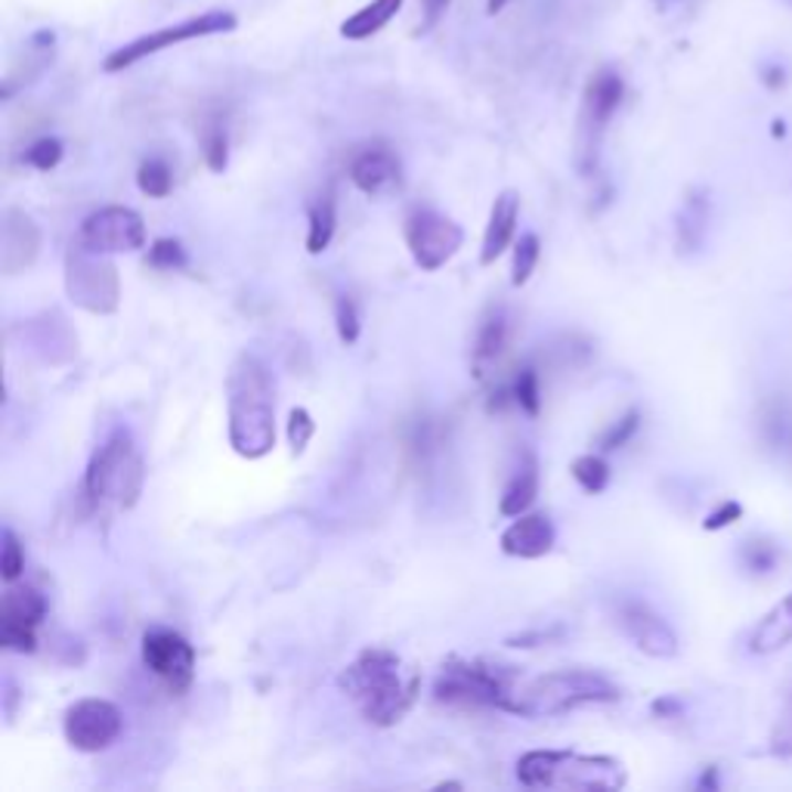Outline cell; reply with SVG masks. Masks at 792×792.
I'll return each mask as SVG.
<instances>
[{
    "label": "cell",
    "instance_id": "1",
    "mask_svg": "<svg viewBox=\"0 0 792 792\" xmlns=\"http://www.w3.org/2000/svg\"><path fill=\"white\" fill-rule=\"evenodd\" d=\"M341 694L374 728H393L403 721L421 694L419 668L405 666L400 653L388 647H366L338 675Z\"/></svg>",
    "mask_w": 792,
    "mask_h": 792
},
{
    "label": "cell",
    "instance_id": "2",
    "mask_svg": "<svg viewBox=\"0 0 792 792\" xmlns=\"http://www.w3.org/2000/svg\"><path fill=\"white\" fill-rule=\"evenodd\" d=\"M226 431L235 455L249 462L276 446V381L254 353H239L226 374Z\"/></svg>",
    "mask_w": 792,
    "mask_h": 792
},
{
    "label": "cell",
    "instance_id": "3",
    "mask_svg": "<svg viewBox=\"0 0 792 792\" xmlns=\"http://www.w3.org/2000/svg\"><path fill=\"white\" fill-rule=\"evenodd\" d=\"M146 465L142 455L127 431L115 434L94 452L91 465L84 471L81 496L87 511L106 517L112 511H130L142 496Z\"/></svg>",
    "mask_w": 792,
    "mask_h": 792
},
{
    "label": "cell",
    "instance_id": "4",
    "mask_svg": "<svg viewBox=\"0 0 792 792\" xmlns=\"http://www.w3.org/2000/svg\"><path fill=\"white\" fill-rule=\"evenodd\" d=\"M517 780L529 790H604L629 783V771L613 756H582L573 749H529L517 759Z\"/></svg>",
    "mask_w": 792,
    "mask_h": 792
},
{
    "label": "cell",
    "instance_id": "5",
    "mask_svg": "<svg viewBox=\"0 0 792 792\" xmlns=\"http://www.w3.org/2000/svg\"><path fill=\"white\" fill-rule=\"evenodd\" d=\"M620 684L594 668H558L545 672L529 684H520L514 694L508 712L520 718H555L582 709V706H604L620 703Z\"/></svg>",
    "mask_w": 792,
    "mask_h": 792
},
{
    "label": "cell",
    "instance_id": "6",
    "mask_svg": "<svg viewBox=\"0 0 792 792\" xmlns=\"http://www.w3.org/2000/svg\"><path fill=\"white\" fill-rule=\"evenodd\" d=\"M517 668L498 666L489 659L450 656L434 682L436 703L458 709H498L508 712L517 694Z\"/></svg>",
    "mask_w": 792,
    "mask_h": 792
},
{
    "label": "cell",
    "instance_id": "7",
    "mask_svg": "<svg viewBox=\"0 0 792 792\" xmlns=\"http://www.w3.org/2000/svg\"><path fill=\"white\" fill-rule=\"evenodd\" d=\"M65 292L81 310L112 316L122 307V276L112 254L75 242L65 254Z\"/></svg>",
    "mask_w": 792,
    "mask_h": 792
},
{
    "label": "cell",
    "instance_id": "8",
    "mask_svg": "<svg viewBox=\"0 0 792 792\" xmlns=\"http://www.w3.org/2000/svg\"><path fill=\"white\" fill-rule=\"evenodd\" d=\"M235 13L230 10H208V13H199V17H189L177 25H168V29H158V32L140 34L134 41H127L125 47L112 50L106 56L103 68L115 75V72H125L130 65L142 63L149 56H156L161 50L177 47V44H189V41H199V38H214V34H230L235 32Z\"/></svg>",
    "mask_w": 792,
    "mask_h": 792
},
{
    "label": "cell",
    "instance_id": "9",
    "mask_svg": "<svg viewBox=\"0 0 792 792\" xmlns=\"http://www.w3.org/2000/svg\"><path fill=\"white\" fill-rule=\"evenodd\" d=\"M622 99H625V81L613 68H604L589 81L585 96H582V115H579V168L582 173H591L594 168L601 137H604L606 125L613 122V115L620 112Z\"/></svg>",
    "mask_w": 792,
    "mask_h": 792
},
{
    "label": "cell",
    "instance_id": "10",
    "mask_svg": "<svg viewBox=\"0 0 792 792\" xmlns=\"http://www.w3.org/2000/svg\"><path fill=\"white\" fill-rule=\"evenodd\" d=\"M462 242H465V230L434 208H415L405 218V245H409L412 261L424 273L443 270L458 254Z\"/></svg>",
    "mask_w": 792,
    "mask_h": 792
},
{
    "label": "cell",
    "instance_id": "11",
    "mask_svg": "<svg viewBox=\"0 0 792 792\" xmlns=\"http://www.w3.org/2000/svg\"><path fill=\"white\" fill-rule=\"evenodd\" d=\"M63 730L72 749L94 756V752L109 749V746L122 737L125 715H122V709H118L112 699L84 697L65 709Z\"/></svg>",
    "mask_w": 792,
    "mask_h": 792
},
{
    "label": "cell",
    "instance_id": "12",
    "mask_svg": "<svg viewBox=\"0 0 792 792\" xmlns=\"http://www.w3.org/2000/svg\"><path fill=\"white\" fill-rule=\"evenodd\" d=\"M142 663L173 694H183L196 682V647L180 632L165 625H156L142 635Z\"/></svg>",
    "mask_w": 792,
    "mask_h": 792
},
{
    "label": "cell",
    "instance_id": "13",
    "mask_svg": "<svg viewBox=\"0 0 792 792\" xmlns=\"http://www.w3.org/2000/svg\"><path fill=\"white\" fill-rule=\"evenodd\" d=\"M78 242L103 254H127V251L146 249V223L125 204L99 208L81 223Z\"/></svg>",
    "mask_w": 792,
    "mask_h": 792
},
{
    "label": "cell",
    "instance_id": "14",
    "mask_svg": "<svg viewBox=\"0 0 792 792\" xmlns=\"http://www.w3.org/2000/svg\"><path fill=\"white\" fill-rule=\"evenodd\" d=\"M616 625L637 651L647 653L653 659H675L682 651L675 629L644 601H635V598L620 601L616 604Z\"/></svg>",
    "mask_w": 792,
    "mask_h": 792
},
{
    "label": "cell",
    "instance_id": "15",
    "mask_svg": "<svg viewBox=\"0 0 792 792\" xmlns=\"http://www.w3.org/2000/svg\"><path fill=\"white\" fill-rule=\"evenodd\" d=\"M350 180L359 192L381 199L403 187V165L400 156L384 146V142H372L366 149H359L357 156L350 158Z\"/></svg>",
    "mask_w": 792,
    "mask_h": 792
},
{
    "label": "cell",
    "instance_id": "16",
    "mask_svg": "<svg viewBox=\"0 0 792 792\" xmlns=\"http://www.w3.org/2000/svg\"><path fill=\"white\" fill-rule=\"evenodd\" d=\"M41 254V230L32 214L7 208L0 223V270L7 276H19L38 261Z\"/></svg>",
    "mask_w": 792,
    "mask_h": 792
},
{
    "label": "cell",
    "instance_id": "17",
    "mask_svg": "<svg viewBox=\"0 0 792 792\" xmlns=\"http://www.w3.org/2000/svg\"><path fill=\"white\" fill-rule=\"evenodd\" d=\"M558 542V532L548 514H520L514 517V524L501 532V551L508 558L520 560H539L545 555H551V548Z\"/></svg>",
    "mask_w": 792,
    "mask_h": 792
},
{
    "label": "cell",
    "instance_id": "18",
    "mask_svg": "<svg viewBox=\"0 0 792 792\" xmlns=\"http://www.w3.org/2000/svg\"><path fill=\"white\" fill-rule=\"evenodd\" d=\"M25 331H29V344H32L34 353H41L44 362H68V359L78 353V335L72 331L68 319L63 313L50 310L34 316L25 323Z\"/></svg>",
    "mask_w": 792,
    "mask_h": 792
},
{
    "label": "cell",
    "instance_id": "19",
    "mask_svg": "<svg viewBox=\"0 0 792 792\" xmlns=\"http://www.w3.org/2000/svg\"><path fill=\"white\" fill-rule=\"evenodd\" d=\"M517 220H520V196L514 189L498 192L493 211H489V223H486V233H483V249H481V264L493 266L511 249L514 239H517Z\"/></svg>",
    "mask_w": 792,
    "mask_h": 792
},
{
    "label": "cell",
    "instance_id": "20",
    "mask_svg": "<svg viewBox=\"0 0 792 792\" xmlns=\"http://www.w3.org/2000/svg\"><path fill=\"white\" fill-rule=\"evenodd\" d=\"M511 344V326H508V313L501 307H493L481 319L477 326V335H474V350H471V359H474V372L481 381H486V374L496 369L505 350Z\"/></svg>",
    "mask_w": 792,
    "mask_h": 792
},
{
    "label": "cell",
    "instance_id": "21",
    "mask_svg": "<svg viewBox=\"0 0 792 792\" xmlns=\"http://www.w3.org/2000/svg\"><path fill=\"white\" fill-rule=\"evenodd\" d=\"M539 496V462L532 450L520 452V462L511 471V477L505 483V493L498 498V514L505 517H520L532 508V501Z\"/></svg>",
    "mask_w": 792,
    "mask_h": 792
},
{
    "label": "cell",
    "instance_id": "22",
    "mask_svg": "<svg viewBox=\"0 0 792 792\" xmlns=\"http://www.w3.org/2000/svg\"><path fill=\"white\" fill-rule=\"evenodd\" d=\"M706 230H709V196L703 189H694V192H687L682 211L675 218L678 254H697L706 242Z\"/></svg>",
    "mask_w": 792,
    "mask_h": 792
},
{
    "label": "cell",
    "instance_id": "23",
    "mask_svg": "<svg viewBox=\"0 0 792 792\" xmlns=\"http://www.w3.org/2000/svg\"><path fill=\"white\" fill-rule=\"evenodd\" d=\"M792 641V591L774 604L761 622L752 629V635H749V653H756V656H771V653L783 651L786 644Z\"/></svg>",
    "mask_w": 792,
    "mask_h": 792
},
{
    "label": "cell",
    "instance_id": "24",
    "mask_svg": "<svg viewBox=\"0 0 792 792\" xmlns=\"http://www.w3.org/2000/svg\"><path fill=\"white\" fill-rule=\"evenodd\" d=\"M44 616H47V601L41 591L29 589V585H10L0 601V625L38 629Z\"/></svg>",
    "mask_w": 792,
    "mask_h": 792
},
{
    "label": "cell",
    "instance_id": "25",
    "mask_svg": "<svg viewBox=\"0 0 792 792\" xmlns=\"http://www.w3.org/2000/svg\"><path fill=\"white\" fill-rule=\"evenodd\" d=\"M400 10H403V0H372V3L359 7L357 13H350V17L344 19L341 38H347V41H366V38L381 32Z\"/></svg>",
    "mask_w": 792,
    "mask_h": 792
},
{
    "label": "cell",
    "instance_id": "26",
    "mask_svg": "<svg viewBox=\"0 0 792 792\" xmlns=\"http://www.w3.org/2000/svg\"><path fill=\"white\" fill-rule=\"evenodd\" d=\"M307 251L310 254H323L335 239L338 230V199L335 189H326L323 196H316L307 208Z\"/></svg>",
    "mask_w": 792,
    "mask_h": 792
},
{
    "label": "cell",
    "instance_id": "27",
    "mask_svg": "<svg viewBox=\"0 0 792 792\" xmlns=\"http://www.w3.org/2000/svg\"><path fill=\"white\" fill-rule=\"evenodd\" d=\"M539 257H542V242L536 233H524L517 242H514V266H511V285L514 288H524L536 266H539Z\"/></svg>",
    "mask_w": 792,
    "mask_h": 792
},
{
    "label": "cell",
    "instance_id": "28",
    "mask_svg": "<svg viewBox=\"0 0 792 792\" xmlns=\"http://www.w3.org/2000/svg\"><path fill=\"white\" fill-rule=\"evenodd\" d=\"M137 187L149 199H168L173 189V171L165 158H146L137 171Z\"/></svg>",
    "mask_w": 792,
    "mask_h": 792
},
{
    "label": "cell",
    "instance_id": "29",
    "mask_svg": "<svg viewBox=\"0 0 792 792\" xmlns=\"http://www.w3.org/2000/svg\"><path fill=\"white\" fill-rule=\"evenodd\" d=\"M570 474H573V481L589 493V496H598V493H604L606 483H610V465H606L601 455H579L573 465H570Z\"/></svg>",
    "mask_w": 792,
    "mask_h": 792
},
{
    "label": "cell",
    "instance_id": "30",
    "mask_svg": "<svg viewBox=\"0 0 792 792\" xmlns=\"http://www.w3.org/2000/svg\"><path fill=\"white\" fill-rule=\"evenodd\" d=\"M511 400L514 405H520L529 419H536L542 412V384H539V372L524 366L520 372L514 374L511 381Z\"/></svg>",
    "mask_w": 792,
    "mask_h": 792
},
{
    "label": "cell",
    "instance_id": "31",
    "mask_svg": "<svg viewBox=\"0 0 792 792\" xmlns=\"http://www.w3.org/2000/svg\"><path fill=\"white\" fill-rule=\"evenodd\" d=\"M202 149H204V161H208L211 171L214 173L226 171V165H230V137H226V125H223L220 118H214V122L204 125Z\"/></svg>",
    "mask_w": 792,
    "mask_h": 792
},
{
    "label": "cell",
    "instance_id": "32",
    "mask_svg": "<svg viewBox=\"0 0 792 792\" xmlns=\"http://www.w3.org/2000/svg\"><path fill=\"white\" fill-rule=\"evenodd\" d=\"M25 573V551L13 529H3V555H0V575L7 585H13L19 575Z\"/></svg>",
    "mask_w": 792,
    "mask_h": 792
},
{
    "label": "cell",
    "instance_id": "33",
    "mask_svg": "<svg viewBox=\"0 0 792 792\" xmlns=\"http://www.w3.org/2000/svg\"><path fill=\"white\" fill-rule=\"evenodd\" d=\"M149 264L156 266V270H183L189 264L187 257V249L177 242V239H156L152 245H149Z\"/></svg>",
    "mask_w": 792,
    "mask_h": 792
},
{
    "label": "cell",
    "instance_id": "34",
    "mask_svg": "<svg viewBox=\"0 0 792 792\" xmlns=\"http://www.w3.org/2000/svg\"><path fill=\"white\" fill-rule=\"evenodd\" d=\"M335 326H338V338H341L347 347L359 341L362 323H359L357 300H353L350 295H341L338 300H335Z\"/></svg>",
    "mask_w": 792,
    "mask_h": 792
},
{
    "label": "cell",
    "instance_id": "35",
    "mask_svg": "<svg viewBox=\"0 0 792 792\" xmlns=\"http://www.w3.org/2000/svg\"><path fill=\"white\" fill-rule=\"evenodd\" d=\"M777 560H780V551L768 539H749L743 545V567L752 570V573H771L777 567Z\"/></svg>",
    "mask_w": 792,
    "mask_h": 792
},
{
    "label": "cell",
    "instance_id": "36",
    "mask_svg": "<svg viewBox=\"0 0 792 792\" xmlns=\"http://www.w3.org/2000/svg\"><path fill=\"white\" fill-rule=\"evenodd\" d=\"M63 142L56 140V137H41V140H34L25 149V161L32 165L34 171H53L63 161Z\"/></svg>",
    "mask_w": 792,
    "mask_h": 792
},
{
    "label": "cell",
    "instance_id": "37",
    "mask_svg": "<svg viewBox=\"0 0 792 792\" xmlns=\"http://www.w3.org/2000/svg\"><path fill=\"white\" fill-rule=\"evenodd\" d=\"M771 752L780 759H792V690L777 715L774 730H771Z\"/></svg>",
    "mask_w": 792,
    "mask_h": 792
},
{
    "label": "cell",
    "instance_id": "38",
    "mask_svg": "<svg viewBox=\"0 0 792 792\" xmlns=\"http://www.w3.org/2000/svg\"><path fill=\"white\" fill-rule=\"evenodd\" d=\"M637 427H641V412L632 409V412H625L616 424H610V431L601 436V450L613 452L620 450V446H625V443L637 434Z\"/></svg>",
    "mask_w": 792,
    "mask_h": 792
},
{
    "label": "cell",
    "instance_id": "39",
    "mask_svg": "<svg viewBox=\"0 0 792 792\" xmlns=\"http://www.w3.org/2000/svg\"><path fill=\"white\" fill-rule=\"evenodd\" d=\"M316 434V421L307 409H292V415H288V443H292V452L300 455V452L307 450V443L313 440Z\"/></svg>",
    "mask_w": 792,
    "mask_h": 792
},
{
    "label": "cell",
    "instance_id": "40",
    "mask_svg": "<svg viewBox=\"0 0 792 792\" xmlns=\"http://www.w3.org/2000/svg\"><path fill=\"white\" fill-rule=\"evenodd\" d=\"M0 644L13 653H34L38 651V629H25V625H0Z\"/></svg>",
    "mask_w": 792,
    "mask_h": 792
},
{
    "label": "cell",
    "instance_id": "41",
    "mask_svg": "<svg viewBox=\"0 0 792 792\" xmlns=\"http://www.w3.org/2000/svg\"><path fill=\"white\" fill-rule=\"evenodd\" d=\"M743 517V505L740 501H721L718 508H715L706 520H703V529H709V532H715V529H725L730 527V524H737Z\"/></svg>",
    "mask_w": 792,
    "mask_h": 792
},
{
    "label": "cell",
    "instance_id": "42",
    "mask_svg": "<svg viewBox=\"0 0 792 792\" xmlns=\"http://www.w3.org/2000/svg\"><path fill=\"white\" fill-rule=\"evenodd\" d=\"M450 3L452 0H421V7H424V29L436 25L443 19V13L450 10Z\"/></svg>",
    "mask_w": 792,
    "mask_h": 792
},
{
    "label": "cell",
    "instance_id": "43",
    "mask_svg": "<svg viewBox=\"0 0 792 792\" xmlns=\"http://www.w3.org/2000/svg\"><path fill=\"white\" fill-rule=\"evenodd\" d=\"M508 3H511V0H486V10H489V13L496 17V13H501V10H505Z\"/></svg>",
    "mask_w": 792,
    "mask_h": 792
}]
</instances>
